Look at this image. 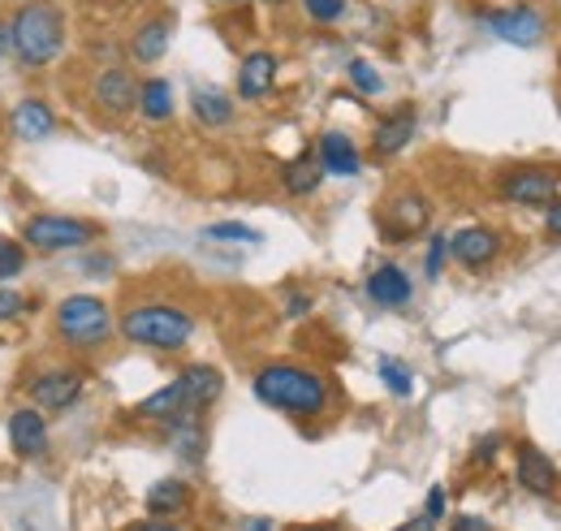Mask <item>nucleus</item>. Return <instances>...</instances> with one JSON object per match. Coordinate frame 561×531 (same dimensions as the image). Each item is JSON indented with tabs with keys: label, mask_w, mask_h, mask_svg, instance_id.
I'll list each match as a JSON object with an SVG mask.
<instances>
[{
	"label": "nucleus",
	"mask_w": 561,
	"mask_h": 531,
	"mask_svg": "<svg viewBox=\"0 0 561 531\" xmlns=\"http://www.w3.org/2000/svg\"><path fill=\"white\" fill-rule=\"evenodd\" d=\"M22 312H26V298L0 281V325H4V320H18Z\"/></svg>",
	"instance_id": "nucleus-32"
},
{
	"label": "nucleus",
	"mask_w": 561,
	"mask_h": 531,
	"mask_svg": "<svg viewBox=\"0 0 561 531\" xmlns=\"http://www.w3.org/2000/svg\"><path fill=\"white\" fill-rule=\"evenodd\" d=\"M178 385H182V398H186L191 410H208L211 402L220 398V389H225L220 372L208 368V363H191V368L178 376Z\"/></svg>",
	"instance_id": "nucleus-19"
},
{
	"label": "nucleus",
	"mask_w": 561,
	"mask_h": 531,
	"mask_svg": "<svg viewBox=\"0 0 561 531\" xmlns=\"http://www.w3.org/2000/svg\"><path fill=\"white\" fill-rule=\"evenodd\" d=\"M53 325L70 350H100L113 337V312L95 294H70V298H61Z\"/></svg>",
	"instance_id": "nucleus-4"
},
{
	"label": "nucleus",
	"mask_w": 561,
	"mask_h": 531,
	"mask_svg": "<svg viewBox=\"0 0 561 531\" xmlns=\"http://www.w3.org/2000/svg\"><path fill=\"white\" fill-rule=\"evenodd\" d=\"M139 87L142 82L135 78V69L104 66L95 74V82H91V100H95V109H100L104 117L122 122V117L139 113Z\"/></svg>",
	"instance_id": "nucleus-7"
},
{
	"label": "nucleus",
	"mask_w": 561,
	"mask_h": 531,
	"mask_svg": "<svg viewBox=\"0 0 561 531\" xmlns=\"http://www.w3.org/2000/svg\"><path fill=\"white\" fill-rule=\"evenodd\" d=\"M449 256L462 268L480 272V268H489L492 260L501 256V234L489 229V225H467V229H458V234L449 238Z\"/></svg>",
	"instance_id": "nucleus-12"
},
{
	"label": "nucleus",
	"mask_w": 561,
	"mask_h": 531,
	"mask_svg": "<svg viewBox=\"0 0 561 531\" xmlns=\"http://www.w3.org/2000/svg\"><path fill=\"white\" fill-rule=\"evenodd\" d=\"M367 298L380 303V307H407L415 298V285L398 264H380L367 276Z\"/></svg>",
	"instance_id": "nucleus-17"
},
{
	"label": "nucleus",
	"mask_w": 561,
	"mask_h": 531,
	"mask_svg": "<svg viewBox=\"0 0 561 531\" xmlns=\"http://www.w3.org/2000/svg\"><path fill=\"white\" fill-rule=\"evenodd\" d=\"M100 238L95 221H78V216H61V212H39L22 225V247L44 251V256H61V251H78L91 247Z\"/></svg>",
	"instance_id": "nucleus-5"
},
{
	"label": "nucleus",
	"mask_w": 561,
	"mask_h": 531,
	"mask_svg": "<svg viewBox=\"0 0 561 531\" xmlns=\"http://www.w3.org/2000/svg\"><path fill=\"white\" fill-rule=\"evenodd\" d=\"M320 182H324V169H320V160L307 156V151H302L298 160H289L285 173H280V187H285L289 195H298V200H302V195H316Z\"/></svg>",
	"instance_id": "nucleus-23"
},
{
	"label": "nucleus",
	"mask_w": 561,
	"mask_h": 531,
	"mask_svg": "<svg viewBox=\"0 0 561 531\" xmlns=\"http://www.w3.org/2000/svg\"><path fill=\"white\" fill-rule=\"evenodd\" d=\"M273 82H277V57L273 53L242 57V66H238V95L242 100H264L273 91Z\"/></svg>",
	"instance_id": "nucleus-18"
},
{
	"label": "nucleus",
	"mask_w": 561,
	"mask_h": 531,
	"mask_svg": "<svg viewBox=\"0 0 561 531\" xmlns=\"http://www.w3.org/2000/svg\"><path fill=\"white\" fill-rule=\"evenodd\" d=\"M0 57H9V18H0Z\"/></svg>",
	"instance_id": "nucleus-39"
},
{
	"label": "nucleus",
	"mask_w": 561,
	"mask_h": 531,
	"mask_svg": "<svg viewBox=\"0 0 561 531\" xmlns=\"http://www.w3.org/2000/svg\"><path fill=\"white\" fill-rule=\"evenodd\" d=\"M346 4H351V0H302L307 18H311V22H320V26H329V22H342Z\"/></svg>",
	"instance_id": "nucleus-30"
},
{
	"label": "nucleus",
	"mask_w": 561,
	"mask_h": 531,
	"mask_svg": "<svg viewBox=\"0 0 561 531\" xmlns=\"http://www.w3.org/2000/svg\"><path fill=\"white\" fill-rule=\"evenodd\" d=\"M169 39H173V22L169 18H147L135 31V39H130V57L139 66H156L169 53Z\"/></svg>",
	"instance_id": "nucleus-20"
},
{
	"label": "nucleus",
	"mask_w": 561,
	"mask_h": 531,
	"mask_svg": "<svg viewBox=\"0 0 561 531\" xmlns=\"http://www.w3.org/2000/svg\"><path fill=\"white\" fill-rule=\"evenodd\" d=\"M415 126H420L415 109H398V113L380 117V122H376V131H371V156L389 160V156L407 151V143L415 138Z\"/></svg>",
	"instance_id": "nucleus-14"
},
{
	"label": "nucleus",
	"mask_w": 561,
	"mask_h": 531,
	"mask_svg": "<svg viewBox=\"0 0 561 531\" xmlns=\"http://www.w3.org/2000/svg\"><path fill=\"white\" fill-rule=\"evenodd\" d=\"M247 531H273V523H268V519H251V523H247Z\"/></svg>",
	"instance_id": "nucleus-41"
},
{
	"label": "nucleus",
	"mask_w": 561,
	"mask_h": 531,
	"mask_svg": "<svg viewBox=\"0 0 561 531\" xmlns=\"http://www.w3.org/2000/svg\"><path fill=\"white\" fill-rule=\"evenodd\" d=\"M18 531H35V528H31V523H26V519H22V523H18Z\"/></svg>",
	"instance_id": "nucleus-43"
},
{
	"label": "nucleus",
	"mask_w": 561,
	"mask_h": 531,
	"mask_svg": "<svg viewBox=\"0 0 561 531\" xmlns=\"http://www.w3.org/2000/svg\"><path fill=\"white\" fill-rule=\"evenodd\" d=\"M191 109H195V117L211 126V131H220V126H229L233 122V100L225 95V91H216V87H199L195 95H191Z\"/></svg>",
	"instance_id": "nucleus-24"
},
{
	"label": "nucleus",
	"mask_w": 561,
	"mask_h": 531,
	"mask_svg": "<svg viewBox=\"0 0 561 531\" xmlns=\"http://www.w3.org/2000/svg\"><path fill=\"white\" fill-rule=\"evenodd\" d=\"M66 53V9L57 0H22L9 18V57L22 69H48Z\"/></svg>",
	"instance_id": "nucleus-1"
},
{
	"label": "nucleus",
	"mask_w": 561,
	"mask_h": 531,
	"mask_svg": "<svg viewBox=\"0 0 561 531\" xmlns=\"http://www.w3.org/2000/svg\"><path fill=\"white\" fill-rule=\"evenodd\" d=\"M9 122H13V134H18L22 143H44V138H53V134H57V113H53V104H48V100H39V95L18 100Z\"/></svg>",
	"instance_id": "nucleus-13"
},
{
	"label": "nucleus",
	"mask_w": 561,
	"mask_h": 531,
	"mask_svg": "<svg viewBox=\"0 0 561 531\" xmlns=\"http://www.w3.org/2000/svg\"><path fill=\"white\" fill-rule=\"evenodd\" d=\"M393 531H436V519H432V515H415V519H407L402 528H393Z\"/></svg>",
	"instance_id": "nucleus-36"
},
{
	"label": "nucleus",
	"mask_w": 561,
	"mask_h": 531,
	"mask_svg": "<svg viewBox=\"0 0 561 531\" xmlns=\"http://www.w3.org/2000/svg\"><path fill=\"white\" fill-rule=\"evenodd\" d=\"M514 475H518V484L527 488V493H536V497H549V493H558V466L549 463L536 445H518V463H514Z\"/></svg>",
	"instance_id": "nucleus-16"
},
{
	"label": "nucleus",
	"mask_w": 561,
	"mask_h": 531,
	"mask_svg": "<svg viewBox=\"0 0 561 531\" xmlns=\"http://www.w3.org/2000/svg\"><path fill=\"white\" fill-rule=\"evenodd\" d=\"M289 316H307L311 312V298L307 294H289V307H285Z\"/></svg>",
	"instance_id": "nucleus-38"
},
{
	"label": "nucleus",
	"mask_w": 561,
	"mask_h": 531,
	"mask_svg": "<svg viewBox=\"0 0 561 531\" xmlns=\"http://www.w3.org/2000/svg\"><path fill=\"white\" fill-rule=\"evenodd\" d=\"M204 238H211V242H242V247L264 242V238H260V229H251V225H242V221H220V225H208V229H204Z\"/></svg>",
	"instance_id": "nucleus-27"
},
{
	"label": "nucleus",
	"mask_w": 561,
	"mask_h": 531,
	"mask_svg": "<svg viewBox=\"0 0 561 531\" xmlns=\"http://www.w3.org/2000/svg\"><path fill=\"white\" fill-rule=\"evenodd\" d=\"M186 410H191V406L182 398V385H178V381H169L164 389H156L151 398H142L139 406H135L139 419H156V423H173V419L186 415Z\"/></svg>",
	"instance_id": "nucleus-22"
},
{
	"label": "nucleus",
	"mask_w": 561,
	"mask_h": 531,
	"mask_svg": "<svg viewBox=\"0 0 561 531\" xmlns=\"http://www.w3.org/2000/svg\"><path fill=\"white\" fill-rule=\"evenodd\" d=\"M423 515H432L436 523L445 519V488H440V484H436V488L427 493V506H423Z\"/></svg>",
	"instance_id": "nucleus-33"
},
{
	"label": "nucleus",
	"mask_w": 561,
	"mask_h": 531,
	"mask_svg": "<svg viewBox=\"0 0 561 531\" xmlns=\"http://www.w3.org/2000/svg\"><path fill=\"white\" fill-rule=\"evenodd\" d=\"M294 531H342V528H329V523H320V528H294Z\"/></svg>",
	"instance_id": "nucleus-42"
},
{
	"label": "nucleus",
	"mask_w": 561,
	"mask_h": 531,
	"mask_svg": "<svg viewBox=\"0 0 561 531\" xmlns=\"http://www.w3.org/2000/svg\"><path fill=\"white\" fill-rule=\"evenodd\" d=\"M427 221H432V203H427V195H420V191H398V195H389V203L380 207V229H385L393 242L423 234Z\"/></svg>",
	"instance_id": "nucleus-8"
},
{
	"label": "nucleus",
	"mask_w": 561,
	"mask_h": 531,
	"mask_svg": "<svg viewBox=\"0 0 561 531\" xmlns=\"http://www.w3.org/2000/svg\"><path fill=\"white\" fill-rule=\"evenodd\" d=\"M268 4H285V0H268Z\"/></svg>",
	"instance_id": "nucleus-45"
},
{
	"label": "nucleus",
	"mask_w": 561,
	"mask_h": 531,
	"mask_svg": "<svg viewBox=\"0 0 561 531\" xmlns=\"http://www.w3.org/2000/svg\"><path fill=\"white\" fill-rule=\"evenodd\" d=\"M449 531H492V523L476 519V515H462V519H454V528Z\"/></svg>",
	"instance_id": "nucleus-35"
},
{
	"label": "nucleus",
	"mask_w": 561,
	"mask_h": 531,
	"mask_svg": "<svg viewBox=\"0 0 561 531\" xmlns=\"http://www.w3.org/2000/svg\"><path fill=\"white\" fill-rule=\"evenodd\" d=\"M9 445L18 459H44L48 454V419L39 406H18L9 415Z\"/></svg>",
	"instance_id": "nucleus-11"
},
{
	"label": "nucleus",
	"mask_w": 561,
	"mask_h": 531,
	"mask_svg": "<svg viewBox=\"0 0 561 531\" xmlns=\"http://www.w3.org/2000/svg\"><path fill=\"white\" fill-rule=\"evenodd\" d=\"M484 22H489V31L496 35V39H505V44H514V48H536V44L545 39V13L531 9V4L496 9V13H489Z\"/></svg>",
	"instance_id": "nucleus-10"
},
{
	"label": "nucleus",
	"mask_w": 561,
	"mask_h": 531,
	"mask_svg": "<svg viewBox=\"0 0 561 531\" xmlns=\"http://www.w3.org/2000/svg\"><path fill=\"white\" fill-rule=\"evenodd\" d=\"M561 191V173L558 169H545V165H518V169H505L496 178V195L505 203H518V207H549Z\"/></svg>",
	"instance_id": "nucleus-6"
},
{
	"label": "nucleus",
	"mask_w": 561,
	"mask_h": 531,
	"mask_svg": "<svg viewBox=\"0 0 561 531\" xmlns=\"http://www.w3.org/2000/svg\"><path fill=\"white\" fill-rule=\"evenodd\" d=\"M26 394L39 410H70L73 402L82 398V372L78 368H48V372H35L26 381Z\"/></svg>",
	"instance_id": "nucleus-9"
},
{
	"label": "nucleus",
	"mask_w": 561,
	"mask_h": 531,
	"mask_svg": "<svg viewBox=\"0 0 561 531\" xmlns=\"http://www.w3.org/2000/svg\"><path fill=\"white\" fill-rule=\"evenodd\" d=\"M255 398L273 410H285L294 419H316L329 406V381L316 368L302 363H264L251 381Z\"/></svg>",
	"instance_id": "nucleus-2"
},
{
	"label": "nucleus",
	"mask_w": 561,
	"mask_h": 531,
	"mask_svg": "<svg viewBox=\"0 0 561 531\" xmlns=\"http://www.w3.org/2000/svg\"><path fill=\"white\" fill-rule=\"evenodd\" d=\"M346 74H351V82L363 91V95H380V91H385V78L376 74V66H371V61H351V69H346Z\"/></svg>",
	"instance_id": "nucleus-29"
},
{
	"label": "nucleus",
	"mask_w": 561,
	"mask_h": 531,
	"mask_svg": "<svg viewBox=\"0 0 561 531\" xmlns=\"http://www.w3.org/2000/svg\"><path fill=\"white\" fill-rule=\"evenodd\" d=\"M139 113L151 122V126H160V122L173 117V87H169V78H147V82H142Z\"/></svg>",
	"instance_id": "nucleus-25"
},
{
	"label": "nucleus",
	"mask_w": 561,
	"mask_h": 531,
	"mask_svg": "<svg viewBox=\"0 0 561 531\" xmlns=\"http://www.w3.org/2000/svg\"><path fill=\"white\" fill-rule=\"evenodd\" d=\"M130 531H182V528H173V523H135Z\"/></svg>",
	"instance_id": "nucleus-40"
},
{
	"label": "nucleus",
	"mask_w": 561,
	"mask_h": 531,
	"mask_svg": "<svg viewBox=\"0 0 561 531\" xmlns=\"http://www.w3.org/2000/svg\"><path fill=\"white\" fill-rule=\"evenodd\" d=\"M191 506V488L182 479H160L147 488V515L151 519H178Z\"/></svg>",
	"instance_id": "nucleus-21"
},
{
	"label": "nucleus",
	"mask_w": 561,
	"mask_h": 531,
	"mask_svg": "<svg viewBox=\"0 0 561 531\" xmlns=\"http://www.w3.org/2000/svg\"><path fill=\"white\" fill-rule=\"evenodd\" d=\"M22 268H26V247L0 234V281H9V276H22Z\"/></svg>",
	"instance_id": "nucleus-28"
},
{
	"label": "nucleus",
	"mask_w": 561,
	"mask_h": 531,
	"mask_svg": "<svg viewBox=\"0 0 561 531\" xmlns=\"http://www.w3.org/2000/svg\"><path fill=\"white\" fill-rule=\"evenodd\" d=\"M380 381H385V389L393 398H411L415 394V372L407 363H398V359H380Z\"/></svg>",
	"instance_id": "nucleus-26"
},
{
	"label": "nucleus",
	"mask_w": 561,
	"mask_h": 531,
	"mask_svg": "<svg viewBox=\"0 0 561 531\" xmlns=\"http://www.w3.org/2000/svg\"><path fill=\"white\" fill-rule=\"evenodd\" d=\"M545 234H549V238H561V200H553L549 212H545Z\"/></svg>",
	"instance_id": "nucleus-34"
},
{
	"label": "nucleus",
	"mask_w": 561,
	"mask_h": 531,
	"mask_svg": "<svg viewBox=\"0 0 561 531\" xmlns=\"http://www.w3.org/2000/svg\"><path fill=\"white\" fill-rule=\"evenodd\" d=\"M445 260H449V238H445V234H432V247H427V260H423L427 276H440Z\"/></svg>",
	"instance_id": "nucleus-31"
},
{
	"label": "nucleus",
	"mask_w": 561,
	"mask_h": 531,
	"mask_svg": "<svg viewBox=\"0 0 561 531\" xmlns=\"http://www.w3.org/2000/svg\"><path fill=\"white\" fill-rule=\"evenodd\" d=\"M320 169L329 173V178H354L358 169H363V156H358V147H354L351 134L342 131H329L320 134Z\"/></svg>",
	"instance_id": "nucleus-15"
},
{
	"label": "nucleus",
	"mask_w": 561,
	"mask_h": 531,
	"mask_svg": "<svg viewBox=\"0 0 561 531\" xmlns=\"http://www.w3.org/2000/svg\"><path fill=\"white\" fill-rule=\"evenodd\" d=\"M496 445H501V437H484V441L476 445V463H492V454H496Z\"/></svg>",
	"instance_id": "nucleus-37"
},
{
	"label": "nucleus",
	"mask_w": 561,
	"mask_h": 531,
	"mask_svg": "<svg viewBox=\"0 0 561 531\" xmlns=\"http://www.w3.org/2000/svg\"><path fill=\"white\" fill-rule=\"evenodd\" d=\"M122 337L130 346H142V350L178 354L195 337V316L178 303H135L122 312Z\"/></svg>",
	"instance_id": "nucleus-3"
},
{
	"label": "nucleus",
	"mask_w": 561,
	"mask_h": 531,
	"mask_svg": "<svg viewBox=\"0 0 561 531\" xmlns=\"http://www.w3.org/2000/svg\"><path fill=\"white\" fill-rule=\"evenodd\" d=\"M220 4H242V0H220Z\"/></svg>",
	"instance_id": "nucleus-44"
}]
</instances>
